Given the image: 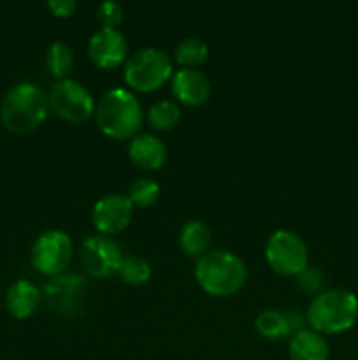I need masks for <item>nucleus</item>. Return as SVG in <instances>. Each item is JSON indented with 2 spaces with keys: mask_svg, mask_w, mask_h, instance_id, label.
Instances as JSON below:
<instances>
[{
  "mask_svg": "<svg viewBox=\"0 0 358 360\" xmlns=\"http://www.w3.org/2000/svg\"><path fill=\"white\" fill-rule=\"evenodd\" d=\"M172 91L183 104L200 105L209 98L211 83L204 72L185 67L172 77Z\"/></svg>",
  "mask_w": 358,
  "mask_h": 360,
  "instance_id": "13",
  "label": "nucleus"
},
{
  "mask_svg": "<svg viewBox=\"0 0 358 360\" xmlns=\"http://www.w3.org/2000/svg\"><path fill=\"white\" fill-rule=\"evenodd\" d=\"M172 74V62L164 49L140 48L125 63V81L140 91L160 88Z\"/></svg>",
  "mask_w": 358,
  "mask_h": 360,
  "instance_id": "5",
  "label": "nucleus"
},
{
  "mask_svg": "<svg viewBox=\"0 0 358 360\" xmlns=\"http://www.w3.org/2000/svg\"><path fill=\"white\" fill-rule=\"evenodd\" d=\"M179 245L188 257H202L211 245L209 227L200 220H190L181 229Z\"/></svg>",
  "mask_w": 358,
  "mask_h": 360,
  "instance_id": "17",
  "label": "nucleus"
},
{
  "mask_svg": "<svg viewBox=\"0 0 358 360\" xmlns=\"http://www.w3.org/2000/svg\"><path fill=\"white\" fill-rule=\"evenodd\" d=\"M158 197H160V185L151 178L135 179L130 186L128 199L133 206L147 207L157 202Z\"/></svg>",
  "mask_w": 358,
  "mask_h": 360,
  "instance_id": "23",
  "label": "nucleus"
},
{
  "mask_svg": "<svg viewBox=\"0 0 358 360\" xmlns=\"http://www.w3.org/2000/svg\"><path fill=\"white\" fill-rule=\"evenodd\" d=\"M209 55V48L206 42L199 37H186L175 48V60L186 69H193L197 65H202Z\"/></svg>",
  "mask_w": 358,
  "mask_h": 360,
  "instance_id": "20",
  "label": "nucleus"
},
{
  "mask_svg": "<svg viewBox=\"0 0 358 360\" xmlns=\"http://www.w3.org/2000/svg\"><path fill=\"white\" fill-rule=\"evenodd\" d=\"M81 260L93 278H107L118 274L123 262L121 248L105 236H88L81 246Z\"/></svg>",
  "mask_w": 358,
  "mask_h": 360,
  "instance_id": "10",
  "label": "nucleus"
},
{
  "mask_svg": "<svg viewBox=\"0 0 358 360\" xmlns=\"http://www.w3.org/2000/svg\"><path fill=\"white\" fill-rule=\"evenodd\" d=\"M118 274L128 285H144L151 278V266L146 259L139 255L123 257Z\"/></svg>",
  "mask_w": 358,
  "mask_h": 360,
  "instance_id": "22",
  "label": "nucleus"
},
{
  "mask_svg": "<svg viewBox=\"0 0 358 360\" xmlns=\"http://www.w3.org/2000/svg\"><path fill=\"white\" fill-rule=\"evenodd\" d=\"M133 204L128 195L109 193L97 200L93 206V224L104 234H118L132 220Z\"/></svg>",
  "mask_w": 358,
  "mask_h": 360,
  "instance_id": "11",
  "label": "nucleus"
},
{
  "mask_svg": "<svg viewBox=\"0 0 358 360\" xmlns=\"http://www.w3.org/2000/svg\"><path fill=\"white\" fill-rule=\"evenodd\" d=\"M181 118V109H179L178 102L174 101H158L147 111V120H150L151 127L157 130H168L175 127V123Z\"/></svg>",
  "mask_w": 358,
  "mask_h": 360,
  "instance_id": "21",
  "label": "nucleus"
},
{
  "mask_svg": "<svg viewBox=\"0 0 358 360\" xmlns=\"http://www.w3.org/2000/svg\"><path fill=\"white\" fill-rule=\"evenodd\" d=\"M74 245L67 232L51 229L46 231L35 239L32 246V264L35 269L48 276H58L69 266L72 259Z\"/></svg>",
  "mask_w": 358,
  "mask_h": 360,
  "instance_id": "7",
  "label": "nucleus"
},
{
  "mask_svg": "<svg viewBox=\"0 0 358 360\" xmlns=\"http://www.w3.org/2000/svg\"><path fill=\"white\" fill-rule=\"evenodd\" d=\"M298 285H300L302 290L307 292V294H316V292L323 287L321 271L307 266L305 271H302V273L298 274Z\"/></svg>",
  "mask_w": 358,
  "mask_h": 360,
  "instance_id": "25",
  "label": "nucleus"
},
{
  "mask_svg": "<svg viewBox=\"0 0 358 360\" xmlns=\"http://www.w3.org/2000/svg\"><path fill=\"white\" fill-rule=\"evenodd\" d=\"M46 63H48V69L53 76L65 79L74 65L72 48L65 41L53 42L46 53Z\"/></svg>",
  "mask_w": 358,
  "mask_h": 360,
  "instance_id": "19",
  "label": "nucleus"
},
{
  "mask_svg": "<svg viewBox=\"0 0 358 360\" xmlns=\"http://www.w3.org/2000/svg\"><path fill=\"white\" fill-rule=\"evenodd\" d=\"M265 257L272 271L281 276H298L309 266V252L304 239L286 229L270 236L265 245Z\"/></svg>",
  "mask_w": 358,
  "mask_h": 360,
  "instance_id": "6",
  "label": "nucleus"
},
{
  "mask_svg": "<svg viewBox=\"0 0 358 360\" xmlns=\"http://www.w3.org/2000/svg\"><path fill=\"white\" fill-rule=\"evenodd\" d=\"M330 350L325 338L316 330H298L290 341V360H329Z\"/></svg>",
  "mask_w": 358,
  "mask_h": 360,
  "instance_id": "16",
  "label": "nucleus"
},
{
  "mask_svg": "<svg viewBox=\"0 0 358 360\" xmlns=\"http://www.w3.org/2000/svg\"><path fill=\"white\" fill-rule=\"evenodd\" d=\"M255 327L260 336L270 341L284 340L291 333L286 315L281 311H276V309H267V311L260 313L255 320Z\"/></svg>",
  "mask_w": 358,
  "mask_h": 360,
  "instance_id": "18",
  "label": "nucleus"
},
{
  "mask_svg": "<svg viewBox=\"0 0 358 360\" xmlns=\"http://www.w3.org/2000/svg\"><path fill=\"white\" fill-rule=\"evenodd\" d=\"M49 108L60 118L70 123H81L90 118L95 111V101L90 91L77 81L60 79L49 91Z\"/></svg>",
  "mask_w": 358,
  "mask_h": 360,
  "instance_id": "8",
  "label": "nucleus"
},
{
  "mask_svg": "<svg viewBox=\"0 0 358 360\" xmlns=\"http://www.w3.org/2000/svg\"><path fill=\"white\" fill-rule=\"evenodd\" d=\"M41 302V290L28 280H18L7 288L6 308L14 319H28Z\"/></svg>",
  "mask_w": 358,
  "mask_h": 360,
  "instance_id": "15",
  "label": "nucleus"
},
{
  "mask_svg": "<svg viewBox=\"0 0 358 360\" xmlns=\"http://www.w3.org/2000/svg\"><path fill=\"white\" fill-rule=\"evenodd\" d=\"M248 271L241 257L228 250H213L197 260L195 278L214 297H230L244 285Z\"/></svg>",
  "mask_w": 358,
  "mask_h": 360,
  "instance_id": "2",
  "label": "nucleus"
},
{
  "mask_svg": "<svg viewBox=\"0 0 358 360\" xmlns=\"http://www.w3.org/2000/svg\"><path fill=\"white\" fill-rule=\"evenodd\" d=\"M48 7L53 11L55 16L65 18L74 13V9L77 7V2L76 0H49Z\"/></svg>",
  "mask_w": 358,
  "mask_h": 360,
  "instance_id": "26",
  "label": "nucleus"
},
{
  "mask_svg": "<svg viewBox=\"0 0 358 360\" xmlns=\"http://www.w3.org/2000/svg\"><path fill=\"white\" fill-rule=\"evenodd\" d=\"M95 118L105 136L126 139L135 137L142 127V109L132 91L112 88L98 98Z\"/></svg>",
  "mask_w": 358,
  "mask_h": 360,
  "instance_id": "4",
  "label": "nucleus"
},
{
  "mask_svg": "<svg viewBox=\"0 0 358 360\" xmlns=\"http://www.w3.org/2000/svg\"><path fill=\"white\" fill-rule=\"evenodd\" d=\"M49 101L34 83H18L4 95L0 118L9 132L25 136L34 132L46 120Z\"/></svg>",
  "mask_w": 358,
  "mask_h": 360,
  "instance_id": "1",
  "label": "nucleus"
},
{
  "mask_svg": "<svg viewBox=\"0 0 358 360\" xmlns=\"http://www.w3.org/2000/svg\"><path fill=\"white\" fill-rule=\"evenodd\" d=\"M97 18L105 28H116L123 20V7L118 2H102L97 7Z\"/></svg>",
  "mask_w": 358,
  "mask_h": 360,
  "instance_id": "24",
  "label": "nucleus"
},
{
  "mask_svg": "<svg viewBox=\"0 0 358 360\" xmlns=\"http://www.w3.org/2000/svg\"><path fill=\"white\" fill-rule=\"evenodd\" d=\"M307 323L323 334H339L351 329L358 320V297L344 288L319 292L307 308Z\"/></svg>",
  "mask_w": 358,
  "mask_h": 360,
  "instance_id": "3",
  "label": "nucleus"
},
{
  "mask_svg": "<svg viewBox=\"0 0 358 360\" xmlns=\"http://www.w3.org/2000/svg\"><path fill=\"white\" fill-rule=\"evenodd\" d=\"M128 155L133 164L139 165L140 169L153 171V169L161 167V164L167 160V146L160 137L153 134H139L132 137Z\"/></svg>",
  "mask_w": 358,
  "mask_h": 360,
  "instance_id": "14",
  "label": "nucleus"
},
{
  "mask_svg": "<svg viewBox=\"0 0 358 360\" xmlns=\"http://www.w3.org/2000/svg\"><path fill=\"white\" fill-rule=\"evenodd\" d=\"M90 58L104 69H114L121 65L128 53L126 37L116 28H98L88 41Z\"/></svg>",
  "mask_w": 358,
  "mask_h": 360,
  "instance_id": "12",
  "label": "nucleus"
},
{
  "mask_svg": "<svg viewBox=\"0 0 358 360\" xmlns=\"http://www.w3.org/2000/svg\"><path fill=\"white\" fill-rule=\"evenodd\" d=\"M86 294V281L77 274L62 273L58 276H53L44 285V297L49 308L65 316L79 315L81 309L84 308Z\"/></svg>",
  "mask_w": 358,
  "mask_h": 360,
  "instance_id": "9",
  "label": "nucleus"
}]
</instances>
